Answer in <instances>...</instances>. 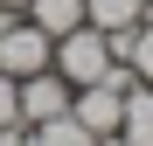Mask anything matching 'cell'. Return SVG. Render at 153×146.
<instances>
[{
	"label": "cell",
	"instance_id": "1",
	"mask_svg": "<svg viewBox=\"0 0 153 146\" xmlns=\"http://www.w3.org/2000/svg\"><path fill=\"white\" fill-rule=\"evenodd\" d=\"M49 70L76 90V84H97L111 70V42H105V28H91V21H76L70 35H56V49H49Z\"/></svg>",
	"mask_w": 153,
	"mask_h": 146
},
{
	"label": "cell",
	"instance_id": "2",
	"mask_svg": "<svg viewBox=\"0 0 153 146\" xmlns=\"http://www.w3.org/2000/svg\"><path fill=\"white\" fill-rule=\"evenodd\" d=\"M49 49H56V35H42L28 14H14L7 28H0V70L21 84V77H35V70H49Z\"/></svg>",
	"mask_w": 153,
	"mask_h": 146
},
{
	"label": "cell",
	"instance_id": "3",
	"mask_svg": "<svg viewBox=\"0 0 153 146\" xmlns=\"http://www.w3.org/2000/svg\"><path fill=\"white\" fill-rule=\"evenodd\" d=\"M14 118L21 125H49V118H70V84L56 70H35V77L14 84Z\"/></svg>",
	"mask_w": 153,
	"mask_h": 146
},
{
	"label": "cell",
	"instance_id": "4",
	"mask_svg": "<svg viewBox=\"0 0 153 146\" xmlns=\"http://www.w3.org/2000/svg\"><path fill=\"white\" fill-rule=\"evenodd\" d=\"M118 146H153V84L125 90V111H118Z\"/></svg>",
	"mask_w": 153,
	"mask_h": 146
},
{
	"label": "cell",
	"instance_id": "5",
	"mask_svg": "<svg viewBox=\"0 0 153 146\" xmlns=\"http://www.w3.org/2000/svg\"><path fill=\"white\" fill-rule=\"evenodd\" d=\"M84 21H91V28H139V21H146V0H84Z\"/></svg>",
	"mask_w": 153,
	"mask_h": 146
},
{
	"label": "cell",
	"instance_id": "6",
	"mask_svg": "<svg viewBox=\"0 0 153 146\" xmlns=\"http://www.w3.org/2000/svg\"><path fill=\"white\" fill-rule=\"evenodd\" d=\"M21 14H28V21H35L42 35H70L76 21H84V0H28Z\"/></svg>",
	"mask_w": 153,
	"mask_h": 146
},
{
	"label": "cell",
	"instance_id": "7",
	"mask_svg": "<svg viewBox=\"0 0 153 146\" xmlns=\"http://www.w3.org/2000/svg\"><path fill=\"white\" fill-rule=\"evenodd\" d=\"M21 146H97L84 125H76V118H49V125H28V139Z\"/></svg>",
	"mask_w": 153,
	"mask_h": 146
},
{
	"label": "cell",
	"instance_id": "8",
	"mask_svg": "<svg viewBox=\"0 0 153 146\" xmlns=\"http://www.w3.org/2000/svg\"><path fill=\"white\" fill-rule=\"evenodd\" d=\"M125 70H132L139 84H153V21H139L132 35H125V56H118Z\"/></svg>",
	"mask_w": 153,
	"mask_h": 146
},
{
	"label": "cell",
	"instance_id": "9",
	"mask_svg": "<svg viewBox=\"0 0 153 146\" xmlns=\"http://www.w3.org/2000/svg\"><path fill=\"white\" fill-rule=\"evenodd\" d=\"M0 125H21V118H14V77H7V70H0Z\"/></svg>",
	"mask_w": 153,
	"mask_h": 146
},
{
	"label": "cell",
	"instance_id": "10",
	"mask_svg": "<svg viewBox=\"0 0 153 146\" xmlns=\"http://www.w3.org/2000/svg\"><path fill=\"white\" fill-rule=\"evenodd\" d=\"M28 139V125H0V146H21Z\"/></svg>",
	"mask_w": 153,
	"mask_h": 146
},
{
	"label": "cell",
	"instance_id": "11",
	"mask_svg": "<svg viewBox=\"0 0 153 146\" xmlns=\"http://www.w3.org/2000/svg\"><path fill=\"white\" fill-rule=\"evenodd\" d=\"M0 7H14V14H21V7H28V0H0Z\"/></svg>",
	"mask_w": 153,
	"mask_h": 146
},
{
	"label": "cell",
	"instance_id": "12",
	"mask_svg": "<svg viewBox=\"0 0 153 146\" xmlns=\"http://www.w3.org/2000/svg\"><path fill=\"white\" fill-rule=\"evenodd\" d=\"M146 14H153V0H146Z\"/></svg>",
	"mask_w": 153,
	"mask_h": 146
}]
</instances>
